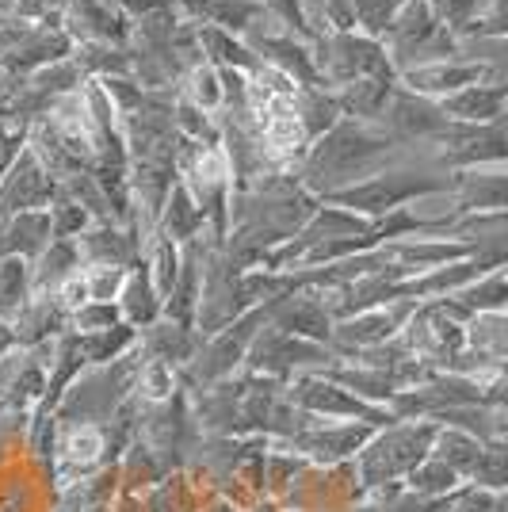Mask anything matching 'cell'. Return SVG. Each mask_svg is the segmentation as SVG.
Instances as JSON below:
<instances>
[{
	"label": "cell",
	"instance_id": "cell-11",
	"mask_svg": "<svg viewBox=\"0 0 508 512\" xmlns=\"http://www.w3.org/2000/svg\"><path fill=\"white\" fill-rule=\"evenodd\" d=\"M184 92H188V104L199 107V111H214L226 100V81H222V69L211 65L207 58L195 62L184 73Z\"/></svg>",
	"mask_w": 508,
	"mask_h": 512
},
{
	"label": "cell",
	"instance_id": "cell-8",
	"mask_svg": "<svg viewBox=\"0 0 508 512\" xmlns=\"http://www.w3.org/2000/svg\"><path fill=\"white\" fill-rule=\"evenodd\" d=\"M195 43L203 50V58L218 69H237V73H256L260 58L253 54V46L245 43L241 35H233L226 27H218L211 20H195Z\"/></svg>",
	"mask_w": 508,
	"mask_h": 512
},
{
	"label": "cell",
	"instance_id": "cell-7",
	"mask_svg": "<svg viewBox=\"0 0 508 512\" xmlns=\"http://www.w3.org/2000/svg\"><path fill=\"white\" fill-rule=\"evenodd\" d=\"M440 107L451 123H505L508 81H478V85L440 100Z\"/></svg>",
	"mask_w": 508,
	"mask_h": 512
},
{
	"label": "cell",
	"instance_id": "cell-16",
	"mask_svg": "<svg viewBox=\"0 0 508 512\" xmlns=\"http://www.w3.org/2000/svg\"><path fill=\"white\" fill-rule=\"evenodd\" d=\"M199 226V207L188 199V192H172L169 207H165V230L172 241H188Z\"/></svg>",
	"mask_w": 508,
	"mask_h": 512
},
{
	"label": "cell",
	"instance_id": "cell-4",
	"mask_svg": "<svg viewBox=\"0 0 508 512\" xmlns=\"http://www.w3.org/2000/svg\"><path fill=\"white\" fill-rule=\"evenodd\" d=\"M440 188H455V180L447 184V180L417 176V172H386V176H375L371 184H360V188H340L337 203L360 214H390L402 211V203H409V199H417L424 192H440Z\"/></svg>",
	"mask_w": 508,
	"mask_h": 512
},
{
	"label": "cell",
	"instance_id": "cell-5",
	"mask_svg": "<svg viewBox=\"0 0 508 512\" xmlns=\"http://www.w3.org/2000/svg\"><path fill=\"white\" fill-rule=\"evenodd\" d=\"M69 39L81 46H130V12L115 0H69L62 16Z\"/></svg>",
	"mask_w": 508,
	"mask_h": 512
},
{
	"label": "cell",
	"instance_id": "cell-17",
	"mask_svg": "<svg viewBox=\"0 0 508 512\" xmlns=\"http://www.w3.org/2000/svg\"><path fill=\"white\" fill-rule=\"evenodd\" d=\"M463 39H508V0H493L486 12L466 27Z\"/></svg>",
	"mask_w": 508,
	"mask_h": 512
},
{
	"label": "cell",
	"instance_id": "cell-21",
	"mask_svg": "<svg viewBox=\"0 0 508 512\" xmlns=\"http://www.w3.org/2000/svg\"><path fill=\"white\" fill-rule=\"evenodd\" d=\"M12 157H16V138H12V134H0V176L8 172Z\"/></svg>",
	"mask_w": 508,
	"mask_h": 512
},
{
	"label": "cell",
	"instance_id": "cell-10",
	"mask_svg": "<svg viewBox=\"0 0 508 512\" xmlns=\"http://www.w3.org/2000/svg\"><path fill=\"white\" fill-rule=\"evenodd\" d=\"M46 199H50L46 172L39 169L35 157H20L8 172V180H4V192H0L4 207L0 211H35V207H43Z\"/></svg>",
	"mask_w": 508,
	"mask_h": 512
},
{
	"label": "cell",
	"instance_id": "cell-15",
	"mask_svg": "<svg viewBox=\"0 0 508 512\" xmlns=\"http://www.w3.org/2000/svg\"><path fill=\"white\" fill-rule=\"evenodd\" d=\"M46 234H50V222H46V214H23L20 222L8 230V245L4 249H16V253H39L46 245Z\"/></svg>",
	"mask_w": 508,
	"mask_h": 512
},
{
	"label": "cell",
	"instance_id": "cell-13",
	"mask_svg": "<svg viewBox=\"0 0 508 512\" xmlns=\"http://www.w3.org/2000/svg\"><path fill=\"white\" fill-rule=\"evenodd\" d=\"M398 8H402V0H352V23H356L360 35L382 43L394 16H398Z\"/></svg>",
	"mask_w": 508,
	"mask_h": 512
},
{
	"label": "cell",
	"instance_id": "cell-1",
	"mask_svg": "<svg viewBox=\"0 0 508 512\" xmlns=\"http://www.w3.org/2000/svg\"><path fill=\"white\" fill-rule=\"evenodd\" d=\"M382 46L398 69V77L405 69H417V65L459 58V35L436 16V8L428 0H402Z\"/></svg>",
	"mask_w": 508,
	"mask_h": 512
},
{
	"label": "cell",
	"instance_id": "cell-6",
	"mask_svg": "<svg viewBox=\"0 0 508 512\" xmlns=\"http://www.w3.org/2000/svg\"><path fill=\"white\" fill-rule=\"evenodd\" d=\"M489 81V69L482 62H470V58H447V62L417 65V69H405L398 77V85H405L409 92H417L424 100H447L463 88Z\"/></svg>",
	"mask_w": 508,
	"mask_h": 512
},
{
	"label": "cell",
	"instance_id": "cell-12",
	"mask_svg": "<svg viewBox=\"0 0 508 512\" xmlns=\"http://www.w3.org/2000/svg\"><path fill=\"white\" fill-rule=\"evenodd\" d=\"M302 20L310 35H329V31H356L352 23V0H298Z\"/></svg>",
	"mask_w": 508,
	"mask_h": 512
},
{
	"label": "cell",
	"instance_id": "cell-20",
	"mask_svg": "<svg viewBox=\"0 0 508 512\" xmlns=\"http://www.w3.org/2000/svg\"><path fill=\"white\" fill-rule=\"evenodd\" d=\"M123 299H127L130 314H138V318H149V314H153V287H149L146 272H138V276L130 279Z\"/></svg>",
	"mask_w": 508,
	"mask_h": 512
},
{
	"label": "cell",
	"instance_id": "cell-14",
	"mask_svg": "<svg viewBox=\"0 0 508 512\" xmlns=\"http://www.w3.org/2000/svg\"><path fill=\"white\" fill-rule=\"evenodd\" d=\"M470 344L486 356H508V314L493 310L470 325Z\"/></svg>",
	"mask_w": 508,
	"mask_h": 512
},
{
	"label": "cell",
	"instance_id": "cell-9",
	"mask_svg": "<svg viewBox=\"0 0 508 512\" xmlns=\"http://www.w3.org/2000/svg\"><path fill=\"white\" fill-rule=\"evenodd\" d=\"M459 211L466 214H505L508 211V172L505 169H470L455 180Z\"/></svg>",
	"mask_w": 508,
	"mask_h": 512
},
{
	"label": "cell",
	"instance_id": "cell-18",
	"mask_svg": "<svg viewBox=\"0 0 508 512\" xmlns=\"http://www.w3.org/2000/svg\"><path fill=\"white\" fill-rule=\"evenodd\" d=\"M65 8H69V0H8V12L31 23H50V27H62Z\"/></svg>",
	"mask_w": 508,
	"mask_h": 512
},
{
	"label": "cell",
	"instance_id": "cell-22",
	"mask_svg": "<svg viewBox=\"0 0 508 512\" xmlns=\"http://www.w3.org/2000/svg\"><path fill=\"white\" fill-rule=\"evenodd\" d=\"M0 12H8V0H0Z\"/></svg>",
	"mask_w": 508,
	"mask_h": 512
},
{
	"label": "cell",
	"instance_id": "cell-3",
	"mask_svg": "<svg viewBox=\"0 0 508 512\" xmlns=\"http://www.w3.org/2000/svg\"><path fill=\"white\" fill-rule=\"evenodd\" d=\"M390 146H394L390 134H375V130L356 127V123H340V127H333L321 138V146L310 157V172L306 176L310 180L325 176L321 184L333 188V195H337L340 184L360 180L375 161H382L390 153Z\"/></svg>",
	"mask_w": 508,
	"mask_h": 512
},
{
	"label": "cell",
	"instance_id": "cell-19",
	"mask_svg": "<svg viewBox=\"0 0 508 512\" xmlns=\"http://www.w3.org/2000/svg\"><path fill=\"white\" fill-rule=\"evenodd\" d=\"M23 291H27V268H23L20 260L0 264V302L23 299Z\"/></svg>",
	"mask_w": 508,
	"mask_h": 512
},
{
	"label": "cell",
	"instance_id": "cell-2",
	"mask_svg": "<svg viewBox=\"0 0 508 512\" xmlns=\"http://www.w3.org/2000/svg\"><path fill=\"white\" fill-rule=\"evenodd\" d=\"M314 69H318L321 88L352 85L363 77H386L398 81V69L390 62L386 46L367 39L360 31H329V35H314Z\"/></svg>",
	"mask_w": 508,
	"mask_h": 512
}]
</instances>
